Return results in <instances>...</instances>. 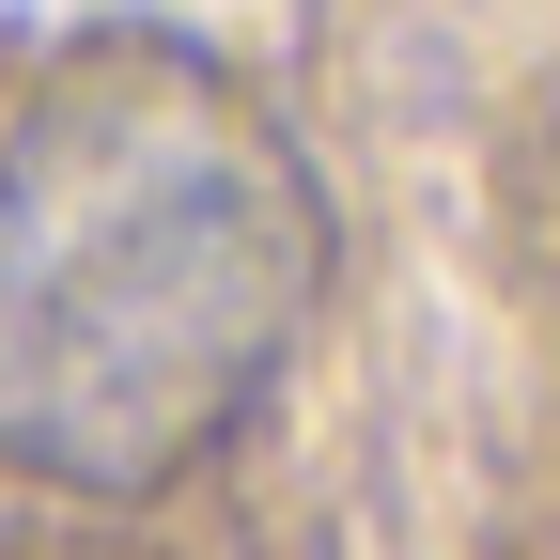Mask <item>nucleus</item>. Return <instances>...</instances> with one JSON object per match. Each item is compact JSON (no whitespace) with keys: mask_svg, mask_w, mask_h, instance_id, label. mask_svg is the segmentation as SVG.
I'll return each mask as SVG.
<instances>
[{"mask_svg":"<svg viewBox=\"0 0 560 560\" xmlns=\"http://www.w3.org/2000/svg\"><path fill=\"white\" fill-rule=\"evenodd\" d=\"M327 296V187L234 62L79 47L0 125V467L156 499L265 405Z\"/></svg>","mask_w":560,"mask_h":560,"instance_id":"1","label":"nucleus"}]
</instances>
